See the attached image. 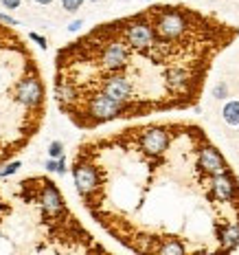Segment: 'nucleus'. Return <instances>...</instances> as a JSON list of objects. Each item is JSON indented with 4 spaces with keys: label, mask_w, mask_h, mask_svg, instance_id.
<instances>
[{
    "label": "nucleus",
    "mask_w": 239,
    "mask_h": 255,
    "mask_svg": "<svg viewBox=\"0 0 239 255\" xmlns=\"http://www.w3.org/2000/svg\"><path fill=\"white\" fill-rule=\"evenodd\" d=\"M70 174L84 209L141 255H226L239 249V176L204 126L147 121L90 136Z\"/></svg>",
    "instance_id": "obj_1"
},
{
    "label": "nucleus",
    "mask_w": 239,
    "mask_h": 255,
    "mask_svg": "<svg viewBox=\"0 0 239 255\" xmlns=\"http://www.w3.org/2000/svg\"><path fill=\"white\" fill-rule=\"evenodd\" d=\"M239 27L182 2L96 24L55 55L53 97L79 130L191 110Z\"/></svg>",
    "instance_id": "obj_2"
},
{
    "label": "nucleus",
    "mask_w": 239,
    "mask_h": 255,
    "mask_svg": "<svg viewBox=\"0 0 239 255\" xmlns=\"http://www.w3.org/2000/svg\"><path fill=\"white\" fill-rule=\"evenodd\" d=\"M47 117V84L31 47L0 22V165L18 156Z\"/></svg>",
    "instance_id": "obj_3"
},
{
    "label": "nucleus",
    "mask_w": 239,
    "mask_h": 255,
    "mask_svg": "<svg viewBox=\"0 0 239 255\" xmlns=\"http://www.w3.org/2000/svg\"><path fill=\"white\" fill-rule=\"evenodd\" d=\"M224 119L231 126H239V101H231V104L224 108Z\"/></svg>",
    "instance_id": "obj_4"
},
{
    "label": "nucleus",
    "mask_w": 239,
    "mask_h": 255,
    "mask_svg": "<svg viewBox=\"0 0 239 255\" xmlns=\"http://www.w3.org/2000/svg\"><path fill=\"white\" fill-rule=\"evenodd\" d=\"M20 167H22V163L20 161H7L4 163V165H0V178H9V176H13L16 174V172L20 170Z\"/></svg>",
    "instance_id": "obj_5"
},
{
    "label": "nucleus",
    "mask_w": 239,
    "mask_h": 255,
    "mask_svg": "<svg viewBox=\"0 0 239 255\" xmlns=\"http://www.w3.org/2000/svg\"><path fill=\"white\" fill-rule=\"evenodd\" d=\"M62 154H64V143L62 141H53V143L48 145V156L50 159H59Z\"/></svg>",
    "instance_id": "obj_6"
},
{
    "label": "nucleus",
    "mask_w": 239,
    "mask_h": 255,
    "mask_svg": "<svg viewBox=\"0 0 239 255\" xmlns=\"http://www.w3.org/2000/svg\"><path fill=\"white\" fill-rule=\"evenodd\" d=\"M81 4H84V0H62V7H64V11H68V13L79 11V9H81Z\"/></svg>",
    "instance_id": "obj_7"
},
{
    "label": "nucleus",
    "mask_w": 239,
    "mask_h": 255,
    "mask_svg": "<svg viewBox=\"0 0 239 255\" xmlns=\"http://www.w3.org/2000/svg\"><path fill=\"white\" fill-rule=\"evenodd\" d=\"M0 2H2L4 9H18L22 4V0H0Z\"/></svg>",
    "instance_id": "obj_8"
},
{
    "label": "nucleus",
    "mask_w": 239,
    "mask_h": 255,
    "mask_svg": "<svg viewBox=\"0 0 239 255\" xmlns=\"http://www.w3.org/2000/svg\"><path fill=\"white\" fill-rule=\"evenodd\" d=\"M29 38H31L33 42H38L42 49H47V47H48V44H47V38H42V35H38V33H29Z\"/></svg>",
    "instance_id": "obj_9"
},
{
    "label": "nucleus",
    "mask_w": 239,
    "mask_h": 255,
    "mask_svg": "<svg viewBox=\"0 0 239 255\" xmlns=\"http://www.w3.org/2000/svg\"><path fill=\"white\" fill-rule=\"evenodd\" d=\"M0 22L9 24V27H18V20H13L11 16H7V13H0Z\"/></svg>",
    "instance_id": "obj_10"
},
{
    "label": "nucleus",
    "mask_w": 239,
    "mask_h": 255,
    "mask_svg": "<svg viewBox=\"0 0 239 255\" xmlns=\"http://www.w3.org/2000/svg\"><path fill=\"white\" fill-rule=\"evenodd\" d=\"M81 27H84V20H75V22L68 24V31H70V33H73V31H79Z\"/></svg>",
    "instance_id": "obj_11"
},
{
    "label": "nucleus",
    "mask_w": 239,
    "mask_h": 255,
    "mask_svg": "<svg viewBox=\"0 0 239 255\" xmlns=\"http://www.w3.org/2000/svg\"><path fill=\"white\" fill-rule=\"evenodd\" d=\"M35 2H38V4H50L53 0H35Z\"/></svg>",
    "instance_id": "obj_12"
},
{
    "label": "nucleus",
    "mask_w": 239,
    "mask_h": 255,
    "mask_svg": "<svg viewBox=\"0 0 239 255\" xmlns=\"http://www.w3.org/2000/svg\"><path fill=\"white\" fill-rule=\"evenodd\" d=\"M90 2H101V0H90Z\"/></svg>",
    "instance_id": "obj_13"
}]
</instances>
